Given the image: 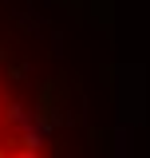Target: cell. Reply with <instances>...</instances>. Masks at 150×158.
Returning <instances> with one entry per match:
<instances>
[{"instance_id": "cell-1", "label": "cell", "mask_w": 150, "mask_h": 158, "mask_svg": "<svg viewBox=\"0 0 150 158\" xmlns=\"http://www.w3.org/2000/svg\"><path fill=\"white\" fill-rule=\"evenodd\" d=\"M0 158H48V138L20 75L0 59Z\"/></svg>"}]
</instances>
